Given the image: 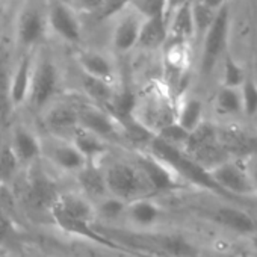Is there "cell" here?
<instances>
[{
	"label": "cell",
	"mask_w": 257,
	"mask_h": 257,
	"mask_svg": "<svg viewBox=\"0 0 257 257\" xmlns=\"http://www.w3.org/2000/svg\"><path fill=\"white\" fill-rule=\"evenodd\" d=\"M242 112L246 116H254L257 113V85L251 79H245L239 88Z\"/></svg>",
	"instance_id": "obj_34"
},
{
	"label": "cell",
	"mask_w": 257,
	"mask_h": 257,
	"mask_svg": "<svg viewBox=\"0 0 257 257\" xmlns=\"http://www.w3.org/2000/svg\"><path fill=\"white\" fill-rule=\"evenodd\" d=\"M161 55L164 71L162 83L174 97L176 88L180 86L191 64V43L183 40L167 38L165 44L161 49Z\"/></svg>",
	"instance_id": "obj_9"
},
{
	"label": "cell",
	"mask_w": 257,
	"mask_h": 257,
	"mask_svg": "<svg viewBox=\"0 0 257 257\" xmlns=\"http://www.w3.org/2000/svg\"><path fill=\"white\" fill-rule=\"evenodd\" d=\"M110 32V49L116 55H127L137 49L140 31L144 19L131 7H125L115 17Z\"/></svg>",
	"instance_id": "obj_12"
},
{
	"label": "cell",
	"mask_w": 257,
	"mask_h": 257,
	"mask_svg": "<svg viewBox=\"0 0 257 257\" xmlns=\"http://www.w3.org/2000/svg\"><path fill=\"white\" fill-rule=\"evenodd\" d=\"M62 86V71L53 53L40 46L34 52L32 80L26 106L31 112L40 115L53 100L59 97Z\"/></svg>",
	"instance_id": "obj_1"
},
{
	"label": "cell",
	"mask_w": 257,
	"mask_h": 257,
	"mask_svg": "<svg viewBox=\"0 0 257 257\" xmlns=\"http://www.w3.org/2000/svg\"><path fill=\"white\" fill-rule=\"evenodd\" d=\"M41 161L56 171L71 176H74L88 162L70 138L50 134L41 135Z\"/></svg>",
	"instance_id": "obj_6"
},
{
	"label": "cell",
	"mask_w": 257,
	"mask_h": 257,
	"mask_svg": "<svg viewBox=\"0 0 257 257\" xmlns=\"http://www.w3.org/2000/svg\"><path fill=\"white\" fill-rule=\"evenodd\" d=\"M245 165H246L248 176H249V179H251V182H252V185H254V188L257 191V156L248 159V162Z\"/></svg>",
	"instance_id": "obj_40"
},
{
	"label": "cell",
	"mask_w": 257,
	"mask_h": 257,
	"mask_svg": "<svg viewBox=\"0 0 257 257\" xmlns=\"http://www.w3.org/2000/svg\"><path fill=\"white\" fill-rule=\"evenodd\" d=\"M11 230H13V222L2 210H0V239H5Z\"/></svg>",
	"instance_id": "obj_39"
},
{
	"label": "cell",
	"mask_w": 257,
	"mask_h": 257,
	"mask_svg": "<svg viewBox=\"0 0 257 257\" xmlns=\"http://www.w3.org/2000/svg\"><path fill=\"white\" fill-rule=\"evenodd\" d=\"M132 116L153 135L176 121V98L162 82H153L137 92Z\"/></svg>",
	"instance_id": "obj_2"
},
{
	"label": "cell",
	"mask_w": 257,
	"mask_h": 257,
	"mask_svg": "<svg viewBox=\"0 0 257 257\" xmlns=\"http://www.w3.org/2000/svg\"><path fill=\"white\" fill-rule=\"evenodd\" d=\"M70 140L88 162H103L110 156L112 144L79 124L71 132Z\"/></svg>",
	"instance_id": "obj_20"
},
{
	"label": "cell",
	"mask_w": 257,
	"mask_h": 257,
	"mask_svg": "<svg viewBox=\"0 0 257 257\" xmlns=\"http://www.w3.org/2000/svg\"><path fill=\"white\" fill-rule=\"evenodd\" d=\"M0 257H7V251L2 245H0Z\"/></svg>",
	"instance_id": "obj_44"
},
{
	"label": "cell",
	"mask_w": 257,
	"mask_h": 257,
	"mask_svg": "<svg viewBox=\"0 0 257 257\" xmlns=\"http://www.w3.org/2000/svg\"><path fill=\"white\" fill-rule=\"evenodd\" d=\"M146 152L152 153L158 159H161L164 164H167L182 180H186L195 186H200L203 189L212 191L215 194L227 195L212 179L209 170L201 167L197 161H194L189 155H186L180 147H176L159 137H153L149 146L144 149ZM228 197V195H227Z\"/></svg>",
	"instance_id": "obj_3"
},
{
	"label": "cell",
	"mask_w": 257,
	"mask_h": 257,
	"mask_svg": "<svg viewBox=\"0 0 257 257\" xmlns=\"http://www.w3.org/2000/svg\"><path fill=\"white\" fill-rule=\"evenodd\" d=\"M167 38H168V26H167L165 16L144 19L135 50H141V52L161 50Z\"/></svg>",
	"instance_id": "obj_25"
},
{
	"label": "cell",
	"mask_w": 257,
	"mask_h": 257,
	"mask_svg": "<svg viewBox=\"0 0 257 257\" xmlns=\"http://www.w3.org/2000/svg\"><path fill=\"white\" fill-rule=\"evenodd\" d=\"M76 65L79 71L88 76L118 83L116 64L110 53L97 49H82L76 53Z\"/></svg>",
	"instance_id": "obj_18"
},
{
	"label": "cell",
	"mask_w": 257,
	"mask_h": 257,
	"mask_svg": "<svg viewBox=\"0 0 257 257\" xmlns=\"http://www.w3.org/2000/svg\"><path fill=\"white\" fill-rule=\"evenodd\" d=\"M182 2H185V0H167V16L170 14V11L173 10V8H176L179 4H182Z\"/></svg>",
	"instance_id": "obj_42"
},
{
	"label": "cell",
	"mask_w": 257,
	"mask_h": 257,
	"mask_svg": "<svg viewBox=\"0 0 257 257\" xmlns=\"http://www.w3.org/2000/svg\"><path fill=\"white\" fill-rule=\"evenodd\" d=\"M53 204L58 206L64 213H67L68 216H71L74 219L85 221L89 224H94L97 221L94 201H91L80 191L59 192V195Z\"/></svg>",
	"instance_id": "obj_23"
},
{
	"label": "cell",
	"mask_w": 257,
	"mask_h": 257,
	"mask_svg": "<svg viewBox=\"0 0 257 257\" xmlns=\"http://www.w3.org/2000/svg\"><path fill=\"white\" fill-rule=\"evenodd\" d=\"M79 83H80L82 94H83L85 100L107 109V106L113 97L116 83L88 76L82 71H80V82Z\"/></svg>",
	"instance_id": "obj_28"
},
{
	"label": "cell",
	"mask_w": 257,
	"mask_h": 257,
	"mask_svg": "<svg viewBox=\"0 0 257 257\" xmlns=\"http://www.w3.org/2000/svg\"><path fill=\"white\" fill-rule=\"evenodd\" d=\"M167 26H168V38L192 41L195 38V25L192 16L191 0L179 4L176 8L170 11L167 16Z\"/></svg>",
	"instance_id": "obj_24"
},
{
	"label": "cell",
	"mask_w": 257,
	"mask_h": 257,
	"mask_svg": "<svg viewBox=\"0 0 257 257\" xmlns=\"http://www.w3.org/2000/svg\"><path fill=\"white\" fill-rule=\"evenodd\" d=\"M5 143H7V128L0 124V147H2Z\"/></svg>",
	"instance_id": "obj_43"
},
{
	"label": "cell",
	"mask_w": 257,
	"mask_h": 257,
	"mask_svg": "<svg viewBox=\"0 0 257 257\" xmlns=\"http://www.w3.org/2000/svg\"><path fill=\"white\" fill-rule=\"evenodd\" d=\"M11 68H13V61L10 58V52L4 47L0 50V124L7 131L8 125L11 124V116L16 113L10 98Z\"/></svg>",
	"instance_id": "obj_26"
},
{
	"label": "cell",
	"mask_w": 257,
	"mask_h": 257,
	"mask_svg": "<svg viewBox=\"0 0 257 257\" xmlns=\"http://www.w3.org/2000/svg\"><path fill=\"white\" fill-rule=\"evenodd\" d=\"M204 121V104L197 97H182L176 101V122L192 132Z\"/></svg>",
	"instance_id": "obj_29"
},
{
	"label": "cell",
	"mask_w": 257,
	"mask_h": 257,
	"mask_svg": "<svg viewBox=\"0 0 257 257\" xmlns=\"http://www.w3.org/2000/svg\"><path fill=\"white\" fill-rule=\"evenodd\" d=\"M50 216L53 218L55 224L65 233L71 234V236H77V237H82V239H88L91 242H95L98 245H104V246H113V242L104 239L95 228H94V224H89V222H85V221H79V219H74L71 216H68L67 213H64L58 206L52 204L50 209Z\"/></svg>",
	"instance_id": "obj_21"
},
{
	"label": "cell",
	"mask_w": 257,
	"mask_h": 257,
	"mask_svg": "<svg viewBox=\"0 0 257 257\" xmlns=\"http://www.w3.org/2000/svg\"><path fill=\"white\" fill-rule=\"evenodd\" d=\"M7 135V141L16 153L22 168L41 159V134L34 131L29 124L23 121H11Z\"/></svg>",
	"instance_id": "obj_14"
},
{
	"label": "cell",
	"mask_w": 257,
	"mask_h": 257,
	"mask_svg": "<svg viewBox=\"0 0 257 257\" xmlns=\"http://www.w3.org/2000/svg\"><path fill=\"white\" fill-rule=\"evenodd\" d=\"M134 161L141 170L144 179L149 183V188L153 192H167L179 188V176L161 159L153 156L146 150H135Z\"/></svg>",
	"instance_id": "obj_15"
},
{
	"label": "cell",
	"mask_w": 257,
	"mask_h": 257,
	"mask_svg": "<svg viewBox=\"0 0 257 257\" xmlns=\"http://www.w3.org/2000/svg\"><path fill=\"white\" fill-rule=\"evenodd\" d=\"M79 125L106 140L112 146L122 144L118 119L106 107L85 100L83 95L79 103Z\"/></svg>",
	"instance_id": "obj_10"
},
{
	"label": "cell",
	"mask_w": 257,
	"mask_h": 257,
	"mask_svg": "<svg viewBox=\"0 0 257 257\" xmlns=\"http://www.w3.org/2000/svg\"><path fill=\"white\" fill-rule=\"evenodd\" d=\"M216 106L222 113H236L242 112L239 88L222 86L216 94Z\"/></svg>",
	"instance_id": "obj_32"
},
{
	"label": "cell",
	"mask_w": 257,
	"mask_h": 257,
	"mask_svg": "<svg viewBox=\"0 0 257 257\" xmlns=\"http://www.w3.org/2000/svg\"><path fill=\"white\" fill-rule=\"evenodd\" d=\"M243 80H245V73L242 67L231 56H227L222 68V86L240 88Z\"/></svg>",
	"instance_id": "obj_35"
},
{
	"label": "cell",
	"mask_w": 257,
	"mask_h": 257,
	"mask_svg": "<svg viewBox=\"0 0 257 257\" xmlns=\"http://www.w3.org/2000/svg\"><path fill=\"white\" fill-rule=\"evenodd\" d=\"M82 98L58 97L38 116L43 121L46 134L70 138L79 124V103Z\"/></svg>",
	"instance_id": "obj_11"
},
{
	"label": "cell",
	"mask_w": 257,
	"mask_h": 257,
	"mask_svg": "<svg viewBox=\"0 0 257 257\" xmlns=\"http://www.w3.org/2000/svg\"><path fill=\"white\" fill-rule=\"evenodd\" d=\"M73 177L77 183L79 191L91 201H97L107 195L103 162H86V165L80 168Z\"/></svg>",
	"instance_id": "obj_22"
},
{
	"label": "cell",
	"mask_w": 257,
	"mask_h": 257,
	"mask_svg": "<svg viewBox=\"0 0 257 257\" xmlns=\"http://www.w3.org/2000/svg\"><path fill=\"white\" fill-rule=\"evenodd\" d=\"M203 4H206L207 7H210L212 10H215V11H218V10H221L224 5H227V0H201Z\"/></svg>",
	"instance_id": "obj_41"
},
{
	"label": "cell",
	"mask_w": 257,
	"mask_h": 257,
	"mask_svg": "<svg viewBox=\"0 0 257 257\" xmlns=\"http://www.w3.org/2000/svg\"><path fill=\"white\" fill-rule=\"evenodd\" d=\"M22 165L8 141L0 147V186H7L16 180Z\"/></svg>",
	"instance_id": "obj_31"
},
{
	"label": "cell",
	"mask_w": 257,
	"mask_h": 257,
	"mask_svg": "<svg viewBox=\"0 0 257 257\" xmlns=\"http://www.w3.org/2000/svg\"><path fill=\"white\" fill-rule=\"evenodd\" d=\"M68 2L82 14H100L104 0H68Z\"/></svg>",
	"instance_id": "obj_38"
},
{
	"label": "cell",
	"mask_w": 257,
	"mask_h": 257,
	"mask_svg": "<svg viewBox=\"0 0 257 257\" xmlns=\"http://www.w3.org/2000/svg\"><path fill=\"white\" fill-rule=\"evenodd\" d=\"M162 209L149 195L127 201L124 221L137 230H150L161 222Z\"/></svg>",
	"instance_id": "obj_19"
},
{
	"label": "cell",
	"mask_w": 257,
	"mask_h": 257,
	"mask_svg": "<svg viewBox=\"0 0 257 257\" xmlns=\"http://www.w3.org/2000/svg\"><path fill=\"white\" fill-rule=\"evenodd\" d=\"M34 52H20L16 62L11 68V82H10V98L14 112L23 109L28 101V94L32 80L34 70Z\"/></svg>",
	"instance_id": "obj_17"
},
{
	"label": "cell",
	"mask_w": 257,
	"mask_h": 257,
	"mask_svg": "<svg viewBox=\"0 0 257 257\" xmlns=\"http://www.w3.org/2000/svg\"><path fill=\"white\" fill-rule=\"evenodd\" d=\"M215 183L228 195V197H243L257 194L248 171L246 165L225 159L209 170Z\"/></svg>",
	"instance_id": "obj_13"
},
{
	"label": "cell",
	"mask_w": 257,
	"mask_h": 257,
	"mask_svg": "<svg viewBox=\"0 0 257 257\" xmlns=\"http://www.w3.org/2000/svg\"><path fill=\"white\" fill-rule=\"evenodd\" d=\"M4 49V44H2V40H0V50H2Z\"/></svg>",
	"instance_id": "obj_45"
},
{
	"label": "cell",
	"mask_w": 257,
	"mask_h": 257,
	"mask_svg": "<svg viewBox=\"0 0 257 257\" xmlns=\"http://www.w3.org/2000/svg\"><path fill=\"white\" fill-rule=\"evenodd\" d=\"M41 159L26 167V182L25 192L31 204L40 209H50V206L56 201L59 192L56 191V185L47 171L41 167Z\"/></svg>",
	"instance_id": "obj_16"
},
{
	"label": "cell",
	"mask_w": 257,
	"mask_h": 257,
	"mask_svg": "<svg viewBox=\"0 0 257 257\" xmlns=\"http://www.w3.org/2000/svg\"><path fill=\"white\" fill-rule=\"evenodd\" d=\"M230 29V10L228 5H224L215 14L210 26L201 37V61L200 70L204 76L210 74L216 62L224 53Z\"/></svg>",
	"instance_id": "obj_8"
},
{
	"label": "cell",
	"mask_w": 257,
	"mask_h": 257,
	"mask_svg": "<svg viewBox=\"0 0 257 257\" xmlns=\"http://www.w3.org/2000/svg\"><path fill=\"white\" fill-rule=\"evenodd\" d=\"M128 7L134 8L143 19L156 16L167 17V0H131Z\"/></svg>",
	"instance_id": "obj_33"
},
{
	"label": "cell",
	"mask_w": 257,
	"mask_h": 257,
	"mask_svg": "<svg viewBox=\"0 0 257 257\" xmlns=\"http://www.w3.org/2000/svg\"><path fill=\"white\" fill-rule=\"evenodd\" d=\"M49 35L47 0H23L14 20V41L20 52H31Z\"/></svg>",
	"instance_id": "obj_4"
},
{
	"label": "cell",
	"mask_w": 257,
	"mask_h": 257,
	"mask_svg": "<svg viewBox=\"0 0 257 257\" xmlns=\"http://www.w3.org/2000/svg\"><path fill=\"white\" fill-rule=\"evenodd\" d=\"M94 206H95L97 219L104 222H118L121 219L124 221L127 201L107 194L103 198L94 201Z\"/></svg>",
	"instance_id": "obj_30"
},
{
	"label": "cell",
	"mask_w": 257,
	"mask_h": 257,
	"mask_svg": "<svg viewBox=\"0 0 257 257\" xmlns=\"http://www.w3.org/2000/svg\"><path fill=\"white\" fill-rule=\"evenodd\" d=\"M156 137H159L161 140H164V141H167V143H170V144H173L176 147L183 149V146H185V143H186V140L189 137V132L185 131V128L179 122L174 121V122L168 124L167 127H164Z\"/></svg>",
	"instance_id": "obj_36"
},
{
	"label": "cell",
	"mask_w": 257,
	"mask_h": 257,
	"mask_svg": "<svg viewBox=\"0 0 257 257\" xmlns=\"http://www.w3.org/2000/svg\"><path fill=\"white\" fill-rule=\"evenodd\" d=\"M213 221L221 224L222 227L236 231V233H242V234H248L255 231V222L254 219L243 210L237 209V207H231V206H222L213 210L212 215Z\"/></svg>",
	"instance_id": "obj_27"
},
{
	"label": "cell",
	"mask_w": 257,
	"mask_h": 257,
	"mask_svg": "<svg viewBox=\"0 0 257 257\" xmlns=\"http://www.w3.org/2000/svg\"><path fill=\"white\" fill-rule=\"evenodd\" d=\"M131 0H104L103 8L98 14V19L101 20H110L112 17H115L119 11H122Z\"/></svg>",
	"instance_id": "obj_37"
},
{
	"label": "cell",
	"mask_w": 257,
	"mask_h": 257,
	"mask_svg": "<svg viewBox=\"0 0 257 257\" xmlns=\"http://www.w3.org/2000/svg\"><path fill=\"white\" fill-rule=\"evenodd\" d=\"M103 173L106 180L107 194L118 197L124 201H131L138 197L150 195L147 180L135 161L127 159H110L103 161Z\"/></svg>",
	"instance_id": "obj_5"
},
{
	"label": "cell",
	"mask_w": 257,
	"mask_h": 257,
	"mask_svg": "<svg viewBox=\"0 0 257 257\" xmlns=\"http://www.w3.org/2000/svg\"><path fill=\"white\" fill-rule=\"evenodd\" d=\"M47 23L49 34L61 41L77 46L83 38V26L80 13L68 0H47Z\"/></svg>",
	"instance_id": "obj_7"
}]
</instances>
